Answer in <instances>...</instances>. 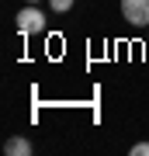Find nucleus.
<instances>
[{"instance_id": "obj_1", "label": "nucleus", "mask_w": 149, "mask_h": 156, "mask_svg": "<svg viewBox=\"0 0 149 156\" xmlns=\"http://www.w3.org/2000/svg\"><path fill=\"white\" fill-rule=\"evenodd\" d=\"M17 31H21V38H28V35H42L45 31V14L38 4H28L17 11Z\"/></svg>"}, {"instance_id": "obj_2", "label": "nucleus", "mask_w": 149, "mask_h": 156, "mask_svg": "<svg viewBox=\"0 0 149 156\" xmlns=\"http://www.w3.org/2000/svg\"><path fill=\"white\" fill-rule=\"evenodd\" d=\"M122 17L132 28H149V0H122Z\"/></svg>"}, {"instance_id": "obj_3", "label": "nucleus", "mask_w": 149, "mask_h": 156, "mask_svg": "<svg viewBox=\"0 0 149 156\" xmlns=\"http://www.w3.org/2000/svg\"><path fill=\"white\" fill-rule=\"evenodd\" d=\"M4 153H11V156H28V153H31V142H28L24 135H14V139L4 142Z\"/></svg>"}, {"instance_id": "obj_4", "label": "nucleus", "mask_w": 149, "mask_h": 156, "mask_svg": "<svg viewBox=\"0 0 149 156\" xmlns=\"http://www.w3.org/2000/svg\"><path fill=\"white\" fill-rule=\"evenodd\" d=\"M49 7H52L55 14H66L69 7H73V0H49Z\"/></svg>"}, {"instance_id": "obj_5", "label": "nucleus", "mask_w": 149, "mask_h": 156, "mask_svg": "<svg viewBox=\"0 0 149 156\" xmlns=\"http://www.w3.org/2000/svg\"><path fill=\"white\" fill-rule=\"evenodd\" d=\"M132 156H149V142H135L132 146Z\"/></svg>"}, {"instance_id": "obj_6", "label": "nucleus", "mask_w": 149, "mask_h": 156, "mask_svg": "<svg viewBox=\"0 0 149 156\" xmlns=\"http://www.w3.org/2000/svg\"><path fill=\"white\" fill-rule=\"evenodd\" d=\"M28 4H42V0H28Z\"/></svg>"}]
</instances>
